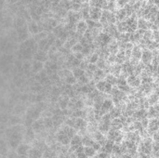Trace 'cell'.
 Returning a JSON list of instances; mask_svg holds the SVG:
<instances>
[{"instance_id":"1","label":"cell","mask_w":159,"mask_h":158,"mask_svg":"<svg viewBox=\"0 0 159 158\" xmlns=\"http://www.w3.org/2000/svg\"><path fill=\"white\" fill-rule=\"evenodd\" d=\"M95 89H97L99 92H100V93L107 94V93H111L113 86L109 84V83H107L105 80H100V81L96 82Z\"/></svg>"},{"instance_id":"2","label":"cell","mask_w":159,"mask_h":158,"mask_svg":"<svg viewBox=\"0 0 159 158\" xmlns=\"http://www.w3.org/2000/svg\"><path fill=\"white\" fill-rule=\"evenodd\" d=\"M102 10L99 9V7H89V19L94 20V22H99L100 19V16H102Z\"/></svg>"},{"instance_id":"3","label":"cell","mask_w":159,"mask_h":158,"mask_svg":"<svg viewBox=\"0 0 159 158\" xmlns=\"http://www.w3.org/2000/svg\"><path fill=\"white\" fill-rule=\"evenodd\" d=\"M56 139L58 140V142H60L61 145H64V146H68V145L70 144V140L71 139L65 134L64 131L62 129H61L60 131L57 133Z\"/></svg>"},{"instance_id":"4","label":"cell","mask_w":159,"mask_h":158,"mask_svg":"<svg viewBox=\"0 0 159 158\" xmlns=\"http://www.w3.org/2000/svg\"><path fill=\"white\" fill-rule=\"evenodd\" d=\"M126 80H127V84L128 85V86H131V88H136V86H139L141 85V79L138 78L135 74L128 76Z\"/></svg>"},{"instance_id":"5","label":"cell","mask_w":159,"mask_h":158,"mask_svg":"<svg viewBox=\"0 0 159 158\" xmlns=\"http://www.w3.org/2000/svg\"><path fill=\"white\" fill-rule=\"evenodd\" d=\"M43 150H41L39 148H30V150H29L28 152V158H41L43 157Z\"/></svg>"},{"instance_id":"6","label":"cell","mask_w":159,"mask_h":158,"mask_svg":"<svg viewBox=\"0 0 159 158\" xmlns=\"http://www.w3.org/2000/svg\"><path fill=\"white\" fill-rule=\"evenodd\" d=\"M153 54H152V51L149 50V49H145V50H142V54H141V61L143 62L144 64H150L151 61L153 60Z\"/></svg>"},{"instance_id":"7","label":"cell","mask_w":159,"mask_h":158,"mask_svg":"<svg viewBox=\"0 0 159 158\" xmlns=\"http://www.w3.org/2000/svg\"><path fill=\"white\" fill-rule=\"evenodd\" d=\"M33 59H35V61L45 62L48 60V52H45L42 50H36V52L33 54Z\"/></svg>"},{"instance_id":"8","label":"cell","mask_w":159,"mask_h":158,"mask_svg":"<svg viewBox=\"0 0 159 158\" xmlns=\"http://www.w3.org/2000/svg\"><path fill=\"white\" fill-rule=\"evenodd\" d=\"M43 70H44V62H41L38 61H35L33 62H32V64H31V72L32 73L36 74Z\"/></svg>"},{"instance_id":"9","label":"cell","mask_w":159,"mask_h":158,"mask_svg":"<svg viewBox=\"0 0 159 158\" xmlns=\"http://www.w3.org/2000/svg\"><path fill=\"white\" fill-rule=\"evenodd\" d=\"M31 128L33 129V131L35 132V133L42 132L45 129V127H44V124H43V120L37 119V120H35V121H33V124H32Z\"/></svg>"},{"instance_id":"10","label":"cell","mask_w":159,"mask_h":158,"mask_svg":"<svg viewBox=\"0 0 159 158\" xmlns=\"http://www.w3.org/2000/svg\"><path fill=\"white\" fill-rule=\"evenodd\" d=\"M30 150V146L28 144H24V143H20L18 145V147L16 148V153H18L19 156L22 155H27L28 152Z\"/></svg>"},{"instance_id":"11","label":"cell","mask_w":159,"mask_h":158,"mask_svg":"<svg viewBox=\"0 0 159 158\" xmlns=\"http://www.w3.org/2000/svg\"><path fill=\"white\" fill-rule=\"evenodd\" d=\"M27 30L28 32L30 33V34L32 35H37L39 33V26H38V23H36V22H33V20H32V22H30L28 23L27 25Z\"/></svg>"},{"instance_id":"12","label":"cell","mask_w":159,"mask_h":158,"mask_svg":"<svg viewBox=\"0 0 159 158\" xmlns=\"http://www.w3.org/2000/svg\"><path fill=\"white\" fill-rule=\"evenodd\" d=\"M114 14H115L116 22H124V20L128 18L124 9H118L116 11H114Z\"/></svg>"},{"instance_id":"13","label":"cell","mask_w":159,"mask_h":158,"mask_svg":"<svg viewBox=\"0 0 159 158\" xmlns=\"http://www.w3.org/2000/svg\"><path fill=\"white\" fill-rule=\"evenodd\" d=\"M93 78H94V80L96 82H98V81H100V80H102L103 78H105V74H104V71L102 69H97L95 71V72L93 73Z\"/></svg>"},{"instance_id":"14","label":"cell","mask_w":159,"mask_h":158,"mask_svg":"<svg viewBox=\"0 0 159 158\" xmlns=\"http://www.w3.org/2000/svg\"><path fill=\"white\" fill-rule=\"evenodd\" d=\"M84 153H85V155H87V158H93L96 155V153H97V152H96L91 146L84 147Z\"/></svg>"},{"instance_id":"15","label":"cell","mask_w":159,"mask_h":158,"mask_svg":"<svg viewBox=\"0 0 159 158\" xmlns=\"http://www.w3.org/2000/svg\"><path fill=\"white\" fill-rule=\"evenodd\" d=\"M89 56V61H87V62H89V63L96 64V63H97V61H99V59H100V55H99L97 52L90 53Z\"/></svg>"},{"instance_id":"16","label":"cell","mask_w":159,"mask_h":158,"mask_svg":"<svg viewBox=\"0 0 159 158\" xmlns=\"http://www.w3.org/2000/svg\"><path fill=\"white\" fill-rule=\"evenodd\" d=\"M13 25L16 29H19L20 27H23L26 25V22H25L24 19H22V18H18L14 20V22H13Z\"/></svg>"},{"instance_id":"17","label":"cell","mask_w":159,"mask_h":158,"mask_svg":"<svg viewBox=\"0 0 159 158\" xmlns=\"http://www.w3.org/2000/svg\"><path fill=\"white\" fill-rule=\"evenodd\" d=\"M72 74L73 76L76 78V80L78 78H80L82 76H84L85 74V71L84 70H82V69H80V68H74L73 69V72H72Z\"/></svg>"},{"instance_id":"18","label":"cell","mask_w":159,"mask_h":158,"mask_svg":"<svg viewBox=\"0 0 159 158\" xmlns=\"http://www.w3.org/2000/svg\"><path fill=\"white\" fill-rule=\"evenodd\" d=\"M116 80H117L116 77L114 76V74H108V76H105V81L107 83H109L110 85H112V86L116 85Z\"/></svg>"},{"instance_id":"19","label":"cell","mask_w":159,"mask_h":158,"mask_svg":"<svg viewBox=\"0 0 159 158\" xmlns=\"http://www.w3.org/2000/svg\"><path fill=\"white\" fill-rule=\"evenodd\" d=\"M64 81H65V84H67V85H71V86H73V85H74L75 83L77 82V80H76V78H75L72 74H70V76H67L65 79H64Z\"/></svg>"},{"instance_id":"20","label":"cell","mask_w":159,"mask_h":158,"mask_svg":"<svg viewBox=\"0 0 159 158\" xmlns=\"http://www.w3.org/2000/svg\"><path fill=\"white\" fill-rule=\"evenodd\" d=\"M157 101H158V96H157V94L156 93H154L151 95V97L149 99V101H148V103H149V105H154V104H157Z\"/></svg>"},{"instance_id":"21","label":"cell","mask_w":159,"mask_h":158,"mask_svg":"<svg viewBox=\"0 0 159 158\" xmlns=\"http://www.w3.org/2000/svg\"><path fill=\"white\" fill-rule=\"evenodd\" d=\"M82 48H83V47L82 46L79 44L78 42L75 44L74 47L71 48V50H72L74 53H77V52H81V50H82Z\"/></svg>"},{"instance_id":"22","label":"cell","mask_w":159,"mask_h":158,"mask_svg":"<svg viewBox=\"0 0 159 158\" xmlns=\"http://www.w3.org/2000/svg\"><path fill=\"white\" fill-rule=\"evenodd\" d=\"M8 122H10L12 126H15V125H18L20 123V119L18 118V116H11V117L8 119Z\"/></svg>"},{"instance_id":"23","label":"cell","mask_w":159,"mask_h":158,"mask_svg":"<svg viewBox=\"0 0 159 158\" xmlns=\"http://www.w3.org/2000/svg\"><path fill=\"white\" fill-rule=\"evenodd\" d=\"M109 156L108 153H104V152H98L96 153V155L94 156L95 158H107Z\"/></svg>"},{"instance_id":"24","label":"cell","mask_w":159,"mask_h":158,"mask_svg":"<svg viewBox=\"0 0 159 158\" xmlns=\"http://www.w3.org/2000/svg\"><path fill=\"white\" fill-rule=\"evenodd\" d=\"M74 59H76L78 61H83L84 59H85V56H84L81 52L74 53Z\"/></svg>"},{"instance_id":"25","label":"cell","mask_w":159,"mask_h":158,"mask_svg":"<svg viewBox=\"0 0 159 158\" xmlns=\"http://www.w3.org/2000/svg\"><path fill=\"white\" fill-rule=\"evenodd\" d=\"M19 155L16 152H10L8 153V155H7V158H18Z\"/></svg>"},{"instance_id":"26","label":"cell","mask_w":159,"mask_h":158,"mask_svg":"<svg viewBox=\"0 0 159 158\" xmlns=\"http://www.w3.org/2000/svg\"><path fill=\"white\" fill-rule=\"evenodd\" d=\"M7 1H8V4H10V5H13V4H16V3L20 2V0H7Z\"/></svg>"},{"instance_id":"27","label":"cell","mask_w":159,"mask_h":158,"mask_svg":"<svg viewBox=\"0 0 159 158\" xmlns=\"http://www.w3.org/2000/svg\"><path fill=\"white\" fill-rule=\"evenodd\" d=\"M18 158H28L27 155H22V156H19Z\"/></svg>"},{"instance_id":"28","label":"cell","mask_w":159,"mask_h":158,"mask_svg":"<svg viewBox=\"0 0 159 158\" xmlns=\"http://www.w3.org/2000/svg\"><path fill=\"white\" fill-rule=\"evenodd\" d=\"M107 158H112V157H110V156H108V157H107Z\"/></svg>"},{"instance_id":"29","label":"cell","mask_w":159,"mask_h":158,"mask_svg":"<svg viewBox=\"0 0 159 158\" xmlns=\"http://www.w3.org/2000/svg\"><path fill=\"white\" fill-rule=\"evenodd\" d=\"M2 158H7V157H2Z\"/></svg>"},{"instance_id":"30","label":"cell","mask_w":159,"mask_h":158,"mask_svg":"<svg viewBox=\"0 0 159 158\" xmlns=\"http://www.w3.org/2000/svg\"><path fill=\"white\" fill-rule=\"evenodd\" d=\"M41 158H44V157H41Z\"/></svg>"}]
</instances>
